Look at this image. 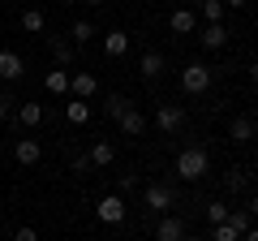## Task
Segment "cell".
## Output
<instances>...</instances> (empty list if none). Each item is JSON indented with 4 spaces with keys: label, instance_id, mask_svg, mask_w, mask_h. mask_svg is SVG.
I'll use <instances>...</instances> for the list:
<instances>
[{
    "label": "cell",
    "instance_id": "obj_1",
    "mask_svg": "<svg viewBox=\"0 0 258 241\" xmlns=\"http://www.w3.org/2000/svg\"><path fill=\"white\" fill-rule=\"evenodd\" d=\"M207 168H211V155H207L203 147H185L181 155H176V172H181V181H198V176H207Z\"/></svg>",
    "mask_w": 258,
    "mask_h": 241
},
{
    "label": "cell",
    "instance_id": "obj_2",
    "mask_svg": "<svg viewBox=\"0 0 258 241\" xmlns=\"http://www.w3.org/2000/svg\"><path fill=\"white\" fill-rule=\"evenodd\" d=\"M207 86H211V69H207L203 61H189V65L181 69V91L185 95H203Z\"/></svg>",
    "mask_w": 258,
    "mask_h": 241
},
{
    "label": "cell",
    "instance_id": "obj_3",
    "mask_svg": "<svg viewBox=\"0 0 258 241\" xmlns=\"http://www.w3.org/2000/svg\"><path fill=\"white\" fill-rule=\"evenodd\" d=\"M95 215H99L103 224H125L129 207H125V198H120V194H108V198H99V207H95Z\"/></svg>",
    "mask_w": 258,
    "mask_h": 241
},
{
    "label": "cell",
    "instance_id": "obj_4",
    "mask_svg": "<svg viewBox=\"0 0 258 241\" xmlns=\"http://www.w3.org/2000/svg\"><path fill=\"white\" fill-rule=\"evenodd\" d=\"M155 125H159L164 134H176V130L185 125V108H181V103H159V112H155Z\"/></svg>",
    "mask_w": 258,
    "mask_h": 241
},
{
    "label": "cell",
    "instance_id": "obj_5",
    "mask_svg": "<svg viewBox=\"0 0 258 241\" xmlns=\"http://www.w3.org/2000/svg\"><path fill=\"white\" fill-rule=\"evenodd\" d=\"M95 91H99V78H95V74H86V69L69 74V95H74V99H91Z\"/></svg>",
    "mask_w": 258,
    "mask_h": 241
},
{
    "label": "cell",
    "instance_id": "obj_6",
    "mask_svg": "<svg viewBox=\"0 0 258 241\" xmlns=\"http://www.w3.org/2000/svg\"><path fill=\"white\" fill-rule=\"evenodd\" d=\"M176 203L172 186H147V211H168Z\"/></svg>",
    "mask_w": 258,
    "mask_h": 241
},
{
    "label": "cell",
    "instance_id": "obj_7",
    "mask_svg": "<svg viewBox=\"0 0 258 241\" xmlns=\"http://www.w3.org/2000/svg\"><path fill=\"white\" fill-rule=\"evenodd\" d=\"M185 237V220H176V215H164L155 228V241H181Z\"/></svg>",
    "mask_w": 258,
    "mask_h": 241
},
{
    "label": "cell",
    "instance_id": "obj_8",
    "mask_svg": "<svg viewBox=\"0 0 258 241\" xmlns=\"http://www.w3.org/2000/svg\"><path fill=\"white\" fill-rule=\"evenodd\" d=\"M198 43H203L207 52H220V47L228 43V30H224V22H215V26H207L203 35H198Z\"/></svg>",
    "mask_w": 258,
    "mask_h": 241
},
{
    "label": "cell",
    "instance_id": "obj_9",
    "mask_svg": "<svg viewBox=\"0 0 258 241\" xmlns=\"http://www.w3.org/2000/svg\"><path fill=\"white\" fill-rule=\"evenodd\" d=\"M22 69H26V65H22L18 52H0V78H5V82H18Z\"/></svg>",
    "mask_w": 258,
    "mask_h": 241
},
{
    "label": "cell",
    "instance_id": "obj_10",
    "mask_svg": "<svg viewBox=\"0 0 258 241\" xmlns=\"http://www.w3.org/2000/svg\"><path fill=\"white\" fill-rule=\"evenodd\" d=\"M103 52H108L112 61L125 56V52H129V35H125V30H108V35H103Z\"/></svg>",
    "mask_w": 258,
    "mask_h": 241
},
{
    "label": "cell",
    "instance_id": "obj_11",
    "mask_svg": "<svg viewBox=\"0 0 258 241\" xmlns=\"http://www.w3.org/2000/svg\"><path fill=\"white\" fill-rule=\"evenodd\" d=\"M13 155H18V164H26V168H30V164H39V159H43V147H39L35 138H22Z\"/></svg>",
    "mask_w": 258,
    "mask_h": 241
},
{
    "label": "cell",
    "instance_id": "obj_12",
    "mask_svg": "<svg viewBox=\"0 0 258 241\" xmlns=\"http://www.w3.org/2000/svg\"><path fill=\"white\" fill-rule=\"evenodd\" d=\"M228 138L245 147V142L254 138V120H249V116H232V125H228Z\"/></svg>",
    "mask_w": 258,
    "mask_h": 241
},
{
    "label": "cell",
    "instance_id": "obj_13",
    "mask_svg": "<svg viewBox=\"0 0 258 241\" xmlns=\"http://www.w3.org/2000/svg\"><path fill=\"white\" fill-rule=\"evenodd\" d=\"M168 26H172L176 35H189V30L198 26V18H194V9H172V18H168Z\"/></svg>",
    "mask_w": 258,
    "mask_h": 241
},
{
    "label": "cell",
    "instance_id": "obj_14",
    "mask_svg": "<svg viewBox=\"0 0 258 241\" xmlns=\"http://www.w3.org/2000/svg\"><path fill=\"white\" fill-rule=\"evenodd\" d=\"M64 120H69V125H86V120H91V103H86V99L64 103Z\"/></svg>",
    "mask_w": 258,
    "mask_h": 241
},
{
    "label": "cell",
    "instance_id": "obj_15",
    "mask_svg": "<svg viewBox=\"0 0 258 241\" xmlns=\"http://www.w3.org/2000/svg\"><path fill=\"white\" fill-rule=\"evenodd\" d=\"M116 125H120V130H125V134H129V138H134V134H142V130H147V116H142V112H138V108H129V112H125V116H120V120H116Z\"/></svg>",
    "mask_w": 258,
    "mask_h": 241
},
{
    "label": "cell",
    "instance_id": "obj_16",
    "mask_svg": "<svg viewBox=\"0 0 258 241\" xmlns=\"http://www.w3.org/2000/svg\"><path fill=\"white\" fill-rule=\"evenodd\" d=\"M112 159H116V147H112V142H95L91 147V164L95 168H108Z\"/></svg>",
    "mask_w": 258,
    "mask_h": 241
},
{
    "label": "cell",
    "instance_id": "obj_17",
    "mask_svg": "<svg viewBox=\"0 0 258 241\" xmlns=\"http://www.w3.org/2000/svg\"><path fill=\"white\" fill-rule=\"evenodd\" d=\"M224 186H228L232 194H245V190H249V172H245V168H228V176H224Z\"/></svg>",
    "mask_w": 258,
    "mask_h": 241
},
{
    "label": "cell",
    "instance_id": "obj_18",
    "mask_svg": "<svg viewBox=\"0 0 258 241\" xmlns=\"http://www.w3.org/2000/svg\"><path fill=\"white\" fill-rule=\"evenodd\" d=\"M198 13L207 18V26H215V22H224V0H198Z\"/></svg>",
    "mask_w": 258,
    "mask_h": 241
},
{
    "label": "cell",
    "instance_id": "obj_19",
    "mask_svg": "<svg viewBox=\"0 0 258 241\" xmlns=\"http://www.w3.org/2000/svg\"><path fill=\"white\" fill-rule=\"evenodd\" d=\"M91 39H95V26H91V22H74V26H69V43H74V47L91 43Z\"/></svg>",
    "mask_w": 258,
    "mask_h": 241
},
{
    "label": "cell",
    "instance_id": "obj_20",
    "mask_svg": "<svg viewBox=\"0 0 258 241\" xmlns=\"http://www.w3.org/2000/svg\"><path fill=\"white\" fill-rule=\"evenodd\" d=\"M43 86H47L52 95H64V91H69V74H64V69H47Z\"/></svg>",
    "mask_w": 258,
    "mask_h": 241
},
{
    "label": "cell",
    "instance_id": "obj_21",
    "mask_svg": "<svg viewBox=\"0 0 258 241\" xmlns=\"http://www.w3.org/2000/svg\"><path fill=\"white\" fill-rule=\"evenodd\" d=\"M142 78H155V74H164V56L159 52H142Z\"/></svg>",
    "mask_w": 258,
    "mask_h": 241
},
{
    "label": "cell",
    "instance_id": "obj_22",
    "mask_svg": "<svg viewBox=\"0 0 258 241\" xmlns=\"http://www.w3.org/2000/svg\"><path fill=\"white\" fill-rule=\"evenodd\" d=\"M47 26V18H43V9H26L22 13V30H30V35H39V30Z\"/></svg>",
    "mask_w": 258,
    "mask_h": 241
},
{
    "label": "cell",
    "instance_id": "obj_23",
    "mask_svg": "<svg viewBox=\"0 0 258 241\" xmlns=\"http://www.w3.org/2000/svg\"><path fill=\"white\" fill-rule=\"evenodd\" d=\"M129 108H134V103H129V99H125V95H112V99H108V103H103V112H108V116H112V120H120V116H125V112H129Z\"/></svg>",
    "mask_w": 258,
    "mask_h": 241
},
{
    "label": "cell",
    "instance_id": "obj_24",
    "mask_svg": "<svg viewBox=\"0 0 258 241\" xmlns=\"http://www.w3.org/2000/svg\"><path fill=\"white\" fill-rule=\"evenodd\" d=\"M52 56H56V65H69L74 61V43L69 39H52Z\"/></svg>",
    "mask_w": 258,
    "mask_h": 241
},
{
    "label": "cell",
    "instance_id": "obj_25",
    "mask_svg": "<svg viewBox=\"0 0 258 241\" xmlns=\"http://www.w3.org/2000/svg\"><path fill=\"white\" fill-rule=\"evenodd\" d=\"M22 125H43V103H22Z\"/></svg>",
    "mask_w": 258,
    "mask_h": 241
},
{
    "label": "cell",
    "instance_id": "obj_26",
    "mask_svg": "<svg viewBox=\"0 0 258 241\" xmlns=\"http://www.w3.org/2000/svg\"><path fill=\"white\" fill-rule=\"evenodd\" d=\"M224 224H232V228L245 237V232H249V211H228V220H224Z\"/></svg>",
    "mask_w": 258,
    "mask_h": 241
},
{
    "label": "cell",
    "instance_id": "obj_27",
    "mask_svg": "<svg viewBox=\"0 0 258 241\" xmlns=\"http://www.w3.org/2000/svg\"><path fill=\"white\" fill-rule=\"evenodd\" d=\"M207 220H211V228H215V224H224V220H228V207H224V203H211V207H207Z\"/></svg>",
    "mask_w": 258,
    "mask_h": 241
},
{
    "label": "cell",
    "instance_id": "obj_28",
    "mask_svg": "<svg viewBox=\"0 0 258 241\" xmlns=\"http://www.w3.org/2000/svg\"><path fill=\"white\" fill-rule=\"evenodd\" d=\"M215 241H241V232L232 224H215Z\"/></svg>",
    "mask_w": 258,
    "mask_h": 241
},
{
    "label": "cell",
    "instance_id": "obj_29",
    "mask_svg": "<svg viewBox=\"0 0 258 241\" xmlns=\"http://www.w3.org/2000/svg\"><path fill=\"white\" fill-rule=\"evenodd\" d=\"M13 241H39V232H35V228H30V224H22V228H18V232H13Z\"/></svg>",
    "mask_w": 258,
    "mask_h": 241
},
{
    "label": "cell",
    "instance_id": "obj_30",
    "mask_svg": "<svg viewBox=\"0 0 258 241\" xmlns=\"http://www.w3.org/2000/svg\"><path fill=\"white\" fill-rule=\"evenodd\" d=\"M86 168H95L91 155H78V159H74V172H86Z\"/></svg>",
    "mask_w": 258,
    "mask_h": 241
},
{
    "label": "cell",
    "instance_id": "obj_31",
    "mask_svg": "<svg viewBox=\"0 0 258 241\" xmlns=\"http://www.w3.org/2000/svg\"><path fill=\"white\" fill-rule=\"evenodd\" d=\"M241 241H258V224H249V232H245Z\"/></svg>",
    "mask_w": 258,
    "mask_h": 241
},
{
    "label": "cell",
    "instance_id": "obj_32",
    "mask_svg": "<svg viewBox=\"0 0 258 241\" xmlns=\"http://www.w3.org/2000/svg\"><path fill=\"white\" fill-rule=\"evenodd\" d=\"M241 5H249V0H224V9H241Z\"/></svg>",
    "mask_w": 258,
    "mask_h": 241
},
{
    "label": "cell",
    "instance_id": "obj_33",
    "mask_svg": "<svg viewBox=\"0 0 258 241\" xmlns=\"http://www.w3.org/2000/svg\"><path fill=\"white\" fill-rule=\"evenodd\" d=\"M249 215H254V220H258V194L249 198Z\"/></svg>",
    "mask_w": 258,
    "mask_h": 241
},
{
    "label": "cell",
    "instance_id": "obj_34",
    "mask_svg": "<svg viewBox=\"0 0 258 241\" xmlns=\"http://www.w3.org/2000/svg\"><path fill=\"white\" fill-rule=\"evenodd\" d=\"M249 78H254V82H258V65H249Z\"/></svg>",
    "mask_w": 258,
    "mask_h": 241
},
{
    "label": "cell",
    "instance_id": "obj_35",
    "mask_svg": "<svg viewBox=\"0 0 258 241\" xmlns=\"http://www.w3.org/2000/svg\"><path fill=\"white\" fill-rule=\"evenodd\" d=\"M181 241H203V237H189V232H185V237H181Z\"/></svg>",
    "mask_w": 258,
    "mask_h": 241
},
{
    "label": "cell",
    "instance_id": "obj_36",
    "mask_svg": "<svg viewBox=\"0 0 258 241\" xmlns=\"http://www.w3.org/2000/svg\"><path fill=\"white\" fill-rule=\"evenodd\" d=\"M82 5H103V0H82Z\"/></svg>",
    "mask_w": 258,
    "mask_h": 241
},
{
    "label": "cell",
    "instance_id": "obj_37",
    "mask_svg": "<svg viewBox=\"0 0 258 241\" xmlns=\"http://www.w3.org/2000/svg\"><path fill=\"white\" fill-rule=\"evenodd\" d=\"M0 120H5V99H0Z\"/></svg>",
    "mask_w": 258,
    "mask_h": 241
},
{
    "label": "cell",
    "instance_id": "obj_38",
    "mask_svg": "<svg viewBox=\"0 0 258 241\" xmlns=\"http://www.w3.org/2000/svg\"><path fill=\"white\" fill-rule=\"evenodd\" d=\"M60 5H74V0H60Z\"/></svg>",
    "mask_w": 258,
    "mask_h": 241
},
{
    "label": "cell",
    "instance_id": "obj_39",
    "mask_svg": "<svg viewBox=\"0 0 258 241\" xmlns=\"http://www.w3.org/2000/svg\"><path fill=\"white\" fill-rule=\"evenodd\" d=\"M254 112H258V108H254Z\"/></svg>",
    "mask_w": 258,
    "mask_h": 241
}]
</instances>
